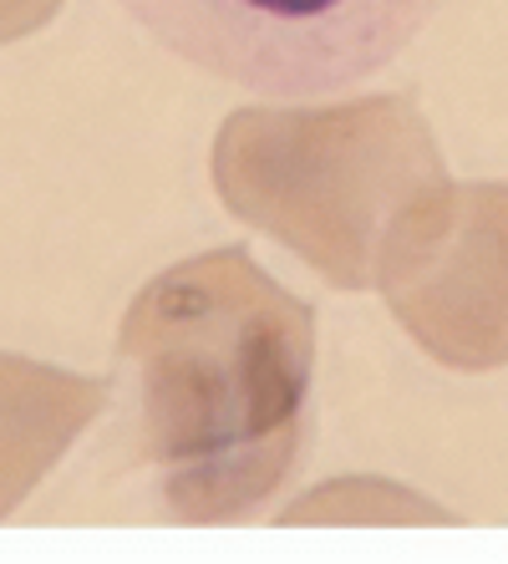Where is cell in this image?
<instances>
[{"mask_svg": "<svg viewBox=\"0 0 508 564\" xmlns=\"http://www.w3.org/2000/svg\"><path fill=\"white\" fill-rule=\"evenodd\" d=\"M62 6H66V0H0V46L26 41L31 31L46 26Z\"/></svg>", "mask_w": 508, "mask_h": 564, "instance_id": "8992f818", "label": "cell"}, {"mask_svg": "<svg viewBox=\"0 0 508 564\" xmlns=\"http://www.w3.org/2000/svg\"><path fill=\"white\" fill-rule=\"evenodd\" d=\"M173 56L274 97L361 82L428 26L443 0H118Z\"/></svg>", "mask_w": 508, "mask_h": 564, "instance_id": "3957f363", "label": "cell"}, {"mask_svg": "<svg viewBox=\"0 0 508 564\" xmlns=\"http://www.w3.org/2000/svg\"><path fill=\"white\" fill-rule=\"evenodd\" d=\"M118 356L138 381V458L183 524L260 513L311 437L315 311L245 250L153 275L128 305Z\"/></svg>", "mask_w": 508, "mask_h": 564, "instance_id": "6da1fadb", "label": "cell"}, {"mask_svg": "<svg viewBox=\"0 0 508 564\" xmlns=\"http://www.w3.org/2000/svg\"><path fill=\"white\" fill-rule=\"evenodd\" d=\"M107 408V381L0 351V519L66 458Z\"/></svg>", "mask_w": 508, "mask_h": 564, "instance_id": "5b68a950", "label": "cell"}, {"mask_svg": "<svg viewBox=\"0 0 508 564\" xmlns=\"http://www.w3.org/2000/svg\"><path fill=\"white\" fill-rule=\"evenodd\" d=\"M214 188L336 290H371L391 229L447 184L412 93L331 107H239L214 138Z\"/></svg>", "mask_w": 508, "mask_h": 564, "instance_id": "7a4b0ae2", "label": "cell"}, {"mask_svg": "<svg viewBox=\"0 0 508 564\" xmlns=\"http://www.w3.org/2000/svg\"><path fill=\"white\" fill-rule=\"evenodd\" d=\"M377 285L447 371L508 367V184H443L391 229Z\"/></svg>", "mask_w": 508, "mask_h": 564, "instance_id": "277c9868", "label": "cell"}]
</instances>
